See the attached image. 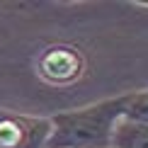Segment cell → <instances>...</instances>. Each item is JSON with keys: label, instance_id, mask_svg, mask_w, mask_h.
<instances>
[{"label": "cell", "instance_id": "1", "mask_svg": "<svg viewBox=\"0 0 148 148\" xmlns=\"http://www.w3.org/2000/svg\"><path fill=\"white\" fill-rule=\"evenodd\" d=\"M126 102L129 95H119L49 116L46 148H112L114 124L124 116Z\"/></svg>", "mask_w": 148, "mask_h": 148}, {"label": "cell", "instance_id": "2", "mask_svg": "<svg viewBox=\"0 0 148 148\" xmlns=\"http://www.w3.org/2000/svg\"><path fill=\"white\" fill-rule=\"evenodd\" d=\"M49 136V116H27L0 109V148H46Z\"/></svg>", "mask_w": 148, "mask_h": 148}, {"label": "cell", "instance_id": "3", "mask_svg": "<svg viewBox=\"0 0 148 148\" xmlns=\"http://www.w3.org/2000/svg\"><path fill=\"white\" fill-rule=\"evenodd\" d=\"M83 71V58L75 49L53 46L46 49L39 58V73L51 83H71Z\"/></svg>", "mask_w": 148, "mask_h": 148}, {"label": "cell", "instance_id": "4", "mask_svg": "<svg viewBox=\"0 0 148 148\" xmlns=\"http://www.w3.org/2000/svg\"><path fill=\"white\" fill-rule=\"evenodd\" d=\"M112 148H148V124L121 116L114 124Z\"/></svg>", "mask_w": 148, "mask_h": 148}, {"label": "cell", "instance_id": "5", "mask_svg": "<svg viewBox=\"0 0 148 148\" xmlns=\"http://www.w3.org/2000/svg\"><path fill=\"white\" fill-rule=\"evenodd\" d=\"M126 119L134 121H143L148 124V90H136V92H129V102H126Z\"/></svg>", "mask_w": 148, "mask_h": 148}, {"label": "cell", "instance_id": "6", "mask_svg": "<svg viewBox=\"0 0 148 148\" xmlns=\"http://www.w3.org/2000/svg\"><path fill=\"white\" fill-rule=\"evenodd\" d=\"M138 5H143V8H148V0H138Z\"/></svg>", "mask_w": 148, "mask_h": 148}]
</instances>
